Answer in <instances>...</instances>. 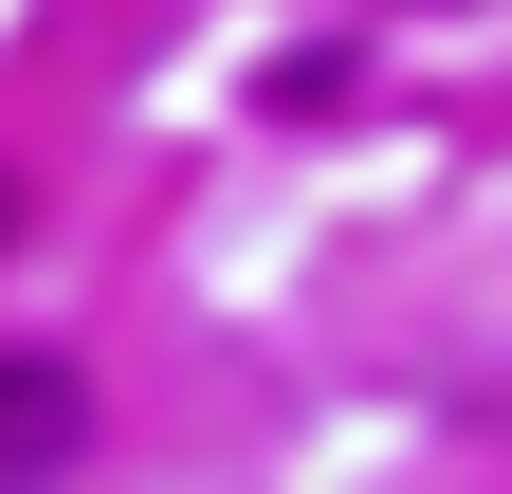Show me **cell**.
I'll return each mask as SVG.
<instances>
[{
    "instance_id": "1",
    "label": "cell",
    "mask_w": 512,
    "mask_h": 494,
    "mask_svg": "<svg viewBox=\"0 0 512 494\" xmlns=\"http://www.w3.org/2000/svg\"><path fill=\"white\" fill-rule=\"evenodd\" d=\"M74 458H92V385L55 348H0V494H19V476H74Z\"/></svg>"
}]
</instances>
